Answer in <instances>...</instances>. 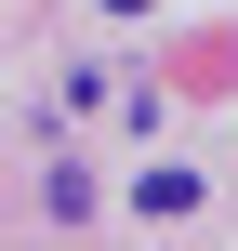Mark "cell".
Returning <instances> with one entry per match:
<instances>
[{"instance_id":"obj_1","label":"cell","mask_w":238,"mask_h":251,"mask_svg":"<svg viewBox=\"0 0 238 251\" xmlns=\"http://www.w3.org/2000/svg\"><path fill=\"white\" fill-rule=\"evenodd\" d=\"M106 13H159V0H106Z\"/></svg>"}]
</instances>
